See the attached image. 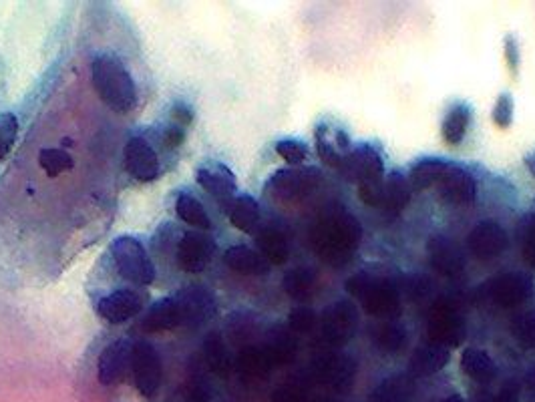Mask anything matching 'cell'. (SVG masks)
<instances>
[{"label":"cell","instance_id":"1","mask_svg":"<svg viewBox=\"0 0 535 402\" xmlns=\"http://www.w3.org/2000/svg\"><path fill=\"white\" fill-rule=\"evenodd\" d=\"M363 242V226L348 210L328 208L310 230V246L320 262L332 268L346 266Z\"/></svg>","mask_w":535,"mask_h":402},{"label":"cell","instance_id":"2","mask_svg":"<svg viewBox=\"0 0 535 402\" xmlns=\"http://www.w3.org/2000/svg\"><path fill=\"white\" fill-rule=\"evenodd\" d=\"M344 288L352 298L361 302L363 310L373 318L389 322L399 318L403 312V296L399 284L379 272H356L346 280Z\"/></svg>","mask_w":535,"mask_h":402},{"label":"cell","instance_id":"3","mask_svg":"<svg viewBox=\"0 0 535 402\" xmlns=\"http://www.w3.org/2000/svg\"><path fill=\"white\" fill-rule=\"evenodd\" d=\"M91 79L99 99L119 115L131 113L139 103V93L125 65L113 55H97L91 61Z\"/></svg>","mask_w":535,"mask_h":402},{"label":"cell","instance_id":"4","mask_svg":"<svg viewBox=\"0 0 535 402\" xmlns=\"http://www.w3.org/2000/svg\"><path fill=\"white\" fill-rule=\"evenodd\" d=\"M113 262L119 276L135 286H149L155 282V266L145 246L133 236H121L111 246Z\"/></svg>","mask_w":535,"mask_h":402},{"label":"cell","instance_id":"5","mask_svg":"<svg viewBox=\"0 0 535 402\" xmlns=\"http://www.w3.org/2000/svg\"><path fill=\"white\" fill-rule=\"evenodd\" d=\"M322 181V173L316 167H288L276 171L268 183L266 193L276 201H300L308 197Z\"/></svg>","mask_w":535,"mask_h":402},{"label":"cell","instance_id":"6","mask_svg":"<svg viewBox=\"0 0 535 402\" xmlns=\"http://www.w3.org/2000/svg\"><path fill=\"white\" fill-rule=\"evenodd\" d=\"M531 292L533 282L529 276L519 272H507L485 280L479 286L477 296L497 308H517L531 296Z\"/></svg>","mask_w":535,"mask_h":402},{"label":"cell","instance_id":"7","mask_svg":"<svg viewBox=\"0 0 535 402\" xmlns=\"http://www.w3.org/2000/svg\"><path fill=\"white\" fill-rule=\"evenodd\" d=\"M131 374H133V382H135L141 396H147V398L155 396V392L159 390L161 380H163V364H161V356L153 344H149L145 340L133 342Z\"/></svg>","mask_w":535,"mask_h":402},{"label":"cell","instance_id":"8","mask_svg":"<svg viewBox=\"0 0 535 402\" xmlns=\"http://www.w3.org/2000/svg\"><path fill=\"white\" fill-rule=\"evenodd\" d=\"M427 334H429V342H433V344H439L445 348L461 346L465 340V334H467L465 320H463L461 312L455 306H451L449 302L435 304L433 310L429 312Z\"/></svg>","mask_w":535,"mask_h":402},{"label":"cell","instance_id":"9","mask_svg":"<svg viewBox=\"0 0 535 402\" xmlns=\"http://www.w3.org/2000/svg\"><path fill=\"white\" fill-rule=\"evenodd\" d=\"M338 171L354 183H369V181H377V179H385V163L381 153L365 143L350 149V153L342 159Z\"/></svg>","mask_w":535,"mask_h":402},{"label":"cell","instance_id":"10","mask_svg":"<svg viewBox=\"0 0 535 402\" xmlns=\"http://www.w3.org/2000/svg\"><path fill=\"white\" fill-rule=\"evenodd\" d=\"M359 330V310L350 300H338L322 314V336L332 346H344Z\"/></svg>","mask_w":535,"mask_h":402},{"label":"cell","instance_id":"11","mask_svg":"<svg viewBox=\"0 0 535 402\" xmlns=\"http://www.w3.org/2000/svg\"><path fill=\"white\" fill-rule=\"evenodd\" d=\"M186 328H198L214 318L216 298L206 286H188L175 294Z\"/></svg>","mask_w":535,"mask_h":402},{"label":"cell","instance_id":"12","mask_svg":"<svg viewBox=\"0 0 535 402\" xmlns=\"http://www.w3.org/2000/svg\"><path fill=\"white\" fill-rule=\"evenodd\" d=\"M123 165L127 173L141 183L153 181L159 175L157 153L143 135H135L125 143Z\"/></svg>","mask_w":535,"mask_h":402},{"label":"cell","instance_id":"13","mask_svg":"<svg viewBox=\"0 0 535 402\" xmlns=\"http://www.w3.org/2000/svg\"><path fill=\"white\" fill-rule=\"evenodd\" d=\"M216 254V242L202 232H188L184 234L180 246H177V262L180 268L188 274L204 272Z\"/></svg>","mask_w":535,"mask_h":402},{"label":"cell","instance_id":"14","mask_svg":"<svg viewBox=\"0 0 535 402\" xmlns=\"http://www.w3.org/2000/svg\"><path fill=\"white\" fill-rule=\"evenodd\" d=\"M507 246H509L507 234L495 222H481L467 236V248L471 256L481 262L495 260L507 250Z\"/></svg>","mask_w":535,"mask_h":402},{"label":"cell","instance_id":"15","mask_svg":"<svg viewBox=\"0 0 535 402\" xmlns=\"http://www.w3.org/2000/svg\"><path fill=\"white\" fill-rule=\"evenodd\" d=\"M133 344L127 338H119L105 346L97 364V378L103 386H115L123 382L127 370L131 368Z\"/></svg>","mask_w":535,"mask_h":402},{"label":"cell","instance_id":"16","mask_svg":"<svg viewBox=\"0 0 535 402\" xmlns=\"http://www.w3.org/2000/svg\"><path fill=\"white\" fill-rule=\"evenodd\" d=\"M143 294L127 288H119L97 302V314L109 324H123L143 310Z\"/></svg>","mask_w":535,"mask_h":402},{"label":"cell","instance_id":"17","mask_svg":"<svg viewBox=\"0 0 535 402\" xmlns=\"http://www.w3.org/2000/svg\"><path fill=\"white\" fill-rule=\"evenodd\" d=\"M439 185V195L449 206H471L477 195V183L475 177L457 165H451L443 179L437 183Z\"/></svg>","mask_w":535,"mask_h":402},{"label":"cell","instance_id":"18","mask_svg":"<svg viewBox=\"0 0 535 402\" xmlns=\"http://www.w3.org/2000/svg\"><path fill=\"white\" fill-rule=\"evenodd\" d=\"M431 266L445 278H457L465 270L463 250L447 236H433L427 244Z\"/></svg>","mask_w":535,"mask_h":402},{"label":"cell","instance_id":"19","mask_svg":"<svg viewBox=\"0 0 535 402\" xmlns=\"http://www.w3.org/2000/svg\"><path fill=\"white\" fill-rule=\"evenodd\" d=\"M314 370H316V376L320 378V382H324L326 386L336 388V390H346L354 380L356 364L346 354L328 352L316 360Z\"/></svg>","mask_w":535,"mask_h":402},{"label":"cell","instance_id":"20","mask_svg":"<svg viewBox=\"0 0 535 402\" xmlns=\"http://www.w3.org/2000/svg\"><path fill=\"white\" fill-rule=\"evenodd\" d=\"M348 145V135L340 127L330 123H320L316 127V149L326 165L338 169L342 159L350 153Z\"/></svg>","mask_w":535,"mask_h":402},{"label":"cell","instance_id":"21","mask_svg":"<svg viewBox=\"0 0 535 402\" xmlns=\"http://www.w3.org/2000/svg\"><path fill=\"white\" fill-rule=\"evenodd\" d=\"M141 330L145 332H169L184 326L182 310L177 304L175 296H167L163 300H157L141 318Z\"/></svg>","mask_w":535,"mask_h":402},{"label":"cell","instance_id":"22","mask_svg":"<svg viewBox=\"0 0 535 402\" xmlns=\"http://www.w3.org/2000/svg\"><path fill=\"white\" fill-rule=\"evenodd\" d=\"M198 183L218 201H228L236 193V175L222 163H206L198 169Z\"/></svg>","mask_w":535,"mask_h":402},{"label":"cell","instance_id":"23","mask_svg":"<svg viewBox=\"0 0 535 402\" xmlns=\"http://www.w3.org/2000/svg\"><path fill=\"white\" fill-rule=\"evenodd\" d=\"M224 262L232 272L242 276H264L270 272L268 260L260 252L244 244L230 246L224 254Z\"/></svg>","mask_w":535,"mask_h":402},{"label":"cell","instance_id":"24","mask_svg":"<svg viewBox=\"0 0 535 402\" xmlns=\"http://www.w3.org/2000/svg\"><path fill=\"white\" fill-rule=\"evenodd\" d=\"M415 390V378L407 372H399L377 384L369 396V402H411L415 398Z\"/></svg>","mask_w":535,"mask_h":402},{"label":"cell","instance_id":"25","mask_svg":"<svg viewBox=\"0 0 535 402\" xmlns=\"http://www.w3.org/2000/svg\"><path fill=\"white\" fill-rule=\"evenodd\" d=\"M449 358H451L449 348L433 344V342L421 344L411 356V372L417 376L437 374L449 364Z\"/></svg>","mask_w":535,"mask_h":402},{"label":"cell","instance_id":"26","mask_svg":"<svg viewBox=\"0 0 535 402\" xmlns=\"http://www.w3.org/2000/svg\"><path fill=\"white\" fill-rule=\"evenodd\" d=\"M461 370L467 378L479 384H487L497 376V364L481 348H465L461 354Z\"/></svg>","mask_w":535,"mask_h":402},{"label":"cell","instance_id":"27","mask_svg":"<svg viewBox=\"0 0 535 402\" xmlns=\"http://www.w3.org/2000/svg\"><path fill=\"white\" fill-rule=\"evenodd\" d=\"M256 244H258L260 254L268 260V264L282 266V264H286L288 258H290V244H288V238H286V234H284L280 228H276V226H268V228H264L262 232H258Z\"/></svg>","mask_w":535,"mask_h":402},{"label":"cell","instance_id":"28","mask_svg":"<svg viewBox=\"0 0 535 402\" xmlns=\"http://www.w3.org/2000/svg\"><path fill=\"white\" fill-rule=\"evenodd\" d=\"M411 201V181L395 171L385 179V197H383V210L393 218L399 216Z\"/></svg>","mask_w":535,"mask_h":402},{"label":"cell","instance_id":"29","mask_svg":"<svg viewBox=\"0 0 535 402\" xmlns=\"http://www.w3.org/2000/svg\"><path fill=\"white\" fill-rule=\"evenodd\" d=\"M471 119H473V111L467 103L451 105V109L447 111V115L443 119V127H441L445 141L449 145H459L469 131Z\"/></svg>","mask_w":535,"mask_h":402},{"label":"cell","instance_id":"30","mask_svg":"<svg viewBox=\"0 0 535 402\" xmlns=\"http://www.w3.org/2000/svg\"><path fill=\"white\" fill-rule=\"evenodd\" d=\"M204 360L210 366V370L214 374H218L220 378L230 376L232 358H230V352H228V346H226L222 334L216 330L204 338Z\"/></svg>","mask_w":535,"mask_h":402},{"label":"cell","instance_id":"31","mask_svg":"<svg viewBox=\"0 0 535 402\" xmlns=\"http://www.w3.org/2000/svg\"><path fill=\"white\" fill-rule=\"evenodd\" d=\"M230 222L236 230L244 234H254L260 224V206L252 195H240L234 199L230 210Z\"/></svg>","mask_w":535,"mask_h":402},{"label":"cell","instance_id":"32","mask_svg":"<svg viewBox=\"0 0 535 402\" xmlns=\"http://www.w3.org/2000/svg\"><path fill=\"white\" fill-rule=\"evenodd\" d=\"M175 212L192 228H198V230H210L212 228V220H210L206 208L202 206V201L196 195L188 193V191H182L180 195H177Z\"/></svg>","mask_w":535,"mask_h":402},{"label":"cell","instance_id":"33","mask_svg":"<svg viewBox=\"0 0 535 402\" xmlns=\"http://www.w3.org/2000/svg\"><path fill=\"white\" fill-rule=\"evenodd\" d=\"M373 342H375L377 350H381L385 354H397L407 346L409 332L399 322L389 320V322H383L381 326L375 328Z\"/></svg>","mask_w":535,"mask_h":402},{"label":"cell","instance_id":"34","mask_svg":"<svg viewBox=\"0 0 535 402\" xmlns=\"http://www.w3.org/2000/svg\"><path fill=\"white\" fill-rule=\"evenodd\" d=\"M284 292L296 300V302H304L308 300L312 294H314V288H316V272L306 268V266H300V268H292L286 276H284Z\"/></svg>","mask_w":535,"mask_h":402},{"label":"cell","instance_id":"35","mask_svg":"<svg viewBox=\"0 0 535 402\" xmlns=\"http://www.w3.org/2000/svg\"><path fill=\"white\" fill-rule=\"evenodd\" d=\"M264 352H266L272 366L288 364L296 356V340L284 328H274L268 334V342L264 346Z\"/></svg>","mask_w":535,"mask_h":402},{"label":"cell","instance_id":"36","mask_svg":"<svg viewBox=\"0 0 535 402\" xmlns=\"http://www.w3.org/2000/svg\"><path fill=\"white\" fill-rule=\"evenodd\" d=\"M449 167H451V163H447L443 159H433V157L421 159L411 167L409 181L417 189H427L431 185H437Z\"/></svg>","mask_w":535,"mask_h":402},{"label":"cell","instance_id":"37","mask_svg":"<svg viewBox=\"0 0 535 402\" xmlns=\"http://www.w3.org/2000/svg\"><path fill=\"white\" fill-rule=\"evenodd\" d=\"M39 167L45 171L47 177L55 179L67 171H71L75 167V159L69 151L61 149V147H47L39 153Z\"/></svg>","mask_w":535,"mask_h":402},{"label":"cell","instance_id":"38","mask_svg":"<svg viewBox=\"0 0 535 402\" xmlns=\"http://www.w3.org/2000/svg\"><path fill=\"white\" fill-rule=\"evenodd\" d=\"M238 368H240V372H244L248 376H264L272 368V364H270L264 348L250 346V348H244L240 352Z\"/></svg>","mask_w":535,"mask_h":402},{"label":"cell","instance_id":"39","mask_svg":"<svg viewBox=\"0 0 535 402\" xmlns=\"http://www.w3.org/2000/svg\"><path fill=\"white\" fill-rule=\"evenodd\" d=\"M511 334L521 346L535 350V310L515 316L511 322Z\"/></svg>","mask_w":535,"mask_h":402},{"label":"cell","instance_id":"40","mask_svg":"<svg viewBox=\"0 0 535 402\" xmlns=\"http://www.w3.org/2000/svg\"><path fill=\"white\" fill-rule=\"evenodd\" d=\"M517 242L521 246L523 260L535 268V216H525L517 224Z\"/></svg>","mask_w":535,"mask_h":402},{"label":"cell","instance_id":"41","mask_svg":"<svg viewBox=\"0 0 535 402\" xmlns=\"http://www.w3.org/2000/svg\"><path fill=\"white\" fill-rule=\"evenodd\" d=\"M19 137V119L15 113H0V161H3Z\"/></svg>","mask_w":535,"mask_h":402},{"label":"cell","instance_id":"42","mask_svg":"<svg viewBox=\"0 0 535 402\" xmlns=\"http://www.w3.org/2000/svg\"><path fill=\"white\" fill-rule=\"evenodd\" d=\"M288 326L292 332H298V334H308L314 330L316 326V314L312 308L308 306H298L290 312L288 316Z\"/></svg>","mask_w":535,"mask_h":402},{"label":"cell","instance_id":"43","mask_svg":"<svg viewBox=\"0 0 535 402\" xmlns=\"http://www.w3.org/2000/svg\"><path fill=\"white\" fill-rule=\"evenodd\" d=\"M399 290H401L403 298L417 302V300L425 298L427 294H431V282L425 276H409L403 280V284H399Z\"/></svg>","mask_w":535,"mask_h":402},{"label":"cell","instance_id":"44","mask_svg":"<svg viewBox=\"0 0 535 402\" xmlns=\"http://www.w3.org/2000/svg\"><path fill=\"white\" fill-rule=\"evenodd\" d=\"M276 153L284 161H288L292 165H298L308 157V147L302 141H296V139H282V141L276 143Z\"/></svg>","mask_w":535,"mask_h":402},{"label":"cell","instance_id":"45","mask_svg":"<svg viewBox=\"0 0 535 402\" xmlns=\"http://www.w3.org/2000/svg\"><path fill=\"white\" fill-rule=\"evenodd\" d=\"M359 197L365 201V206L369 208H383V197H385V179L369 181L359 185Z\"/></svg>","mask_w":535,"mask_h":402},{"label":"cell","instance_id":"46","mask_svg":"<svg viewBox=\"0 0 535 402\" xmlns=\"http://www.w3.org/2000/svg\"><path fill=\"white\" fill-rule=\"evenodd\" d=\"M493 121L501 129H507L511 125V121H513V97L509 93L499 95L497 105L493 109Z\"/></svg>","mask_w":535,"mask_h":402},{"label":"cell","instance_id":"47","mask_svg":"<svg viewBox=\"0 0 535 402\" xmlns=\"http://www.w3.org/2000/svg\"><path fill=\"white\" fill-rule=\"evenodd\" d=\"M254 332H256V326H254V320L250 316H240L238 314L230 322V334H232L234 342H250Z\"/></svg>","mask_w":535,"mask_h":402},{"label":"cell","instance_id":"48","mask_svg":"<svg viewBox=\"0 0 535 402\" xmlns=\"http://www.w3.org/2000/svg\"><path fill=\"white\" fill-rule=\"evenodd\" d=\"M210 400H212L210 390H206L202 384H190L171 398V402H210Z\"/></svg>","mask_w":535,"mask_h":402},{"label":"cell","instance_id":"49","mask_svg":"<svg viewBox=\"0 0 535 402\" xmlns=\"http://www.w3.org/2000/svg\"><path fill=\"white\" fill-rule=\"evenodd\" d=\"M163 145L167 147V149H175V147H180L182 143H184V139H186V129L182 127V125H177V123H173V125H169L165 131H163Z\"/></svg>","mask_w":535,"mask_h":402},{"label":"cell","instance_id":"50","mask_svg":"<svg viewBox=\"0 0 535 402\" xmlns=\"http://www.w3.org/2000/svg\"><path fill=\"white\" fill-rule=\"evenodd\" d=\"M517 400H519V386L515 380H507L491 402H517Z\"/></svg>","mask_w":535,"mask_h":402},{"label":"cell","instance_id":"51","mask_svg":"<svg viewBox=\"0 0 535 402\" xmlns=\"http://www.w3.org/2000/svg\"><path fill=\"white\" fill-rule=\"evenodd\" d=\"M274 402H306L304 394L294 386H282L274 394Z\"/></svg>","mask_w":535,"mask_h":402},{"label":"cell","instance_id":"52","mask_svg":"<svg viewBox=\"0 0 535 402\" xmlns=\"http://www.w3.org/2000/svg\"><path fill=\"white\" fill-rule=\"evenodd\" d=\"M505 55H507V61H509V67L515 71L517 69V63H519V51L515 47V41L509 37L507 43H505Z\"/></svg>","mask_w":535,"mask_h":402},{"label":"cell","instance_id":"53","mask_svg":"<svg viewBox=\"0 0 535 402\" xmlns=\"http://www.w3.org/2000/svg\"><path fill=\"white\" fill-rule=\"evenodd\" d=\"M525 378H527V386H529L531 390H535V368H531V370L527 372Z\"/></svg>","mask_w":535,"mask_h":402},{"label":"cell","instance_id":"54","mask_svg":"<svg viewBox=\"0 0 535 402\" xmlns=\"http://www.w3.org/2000/svg\"><path fill=\"white\" fill-rule=\"evenodd\" d=\"M525 163H527V167H529L531 175H535V153H531V155L525 159Z\"/></svg>","mask_w":535,"mask_h":402},{"label":"cell","instance_id":"55","mask_svg":"<svg viewBox=\"0 0 535 402\" xmlns=\"http://www.w3.org/2000/svg\"><path fill=\"white\" fill-rule=\"evenodd\" d=\"M443 402H463V398H461L459 394H453V396H449V398H445Z\"/></svg>","mask_w":535,"mask_h":402}]
</instances>
